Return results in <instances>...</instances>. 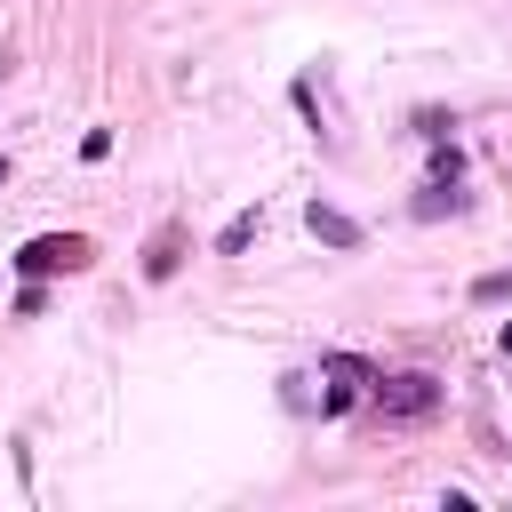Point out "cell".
<instances>
[{"instance_id":"cell-1","label":"cell","mask_w":512,"mask_h":512,"mask_svg":"<svg viewBox=\"0 0 512 512\" xmlns=\"http://www.w3.org/2000/svg\"><path fill=\"white\" fill-rule=\"evenodd\" d=\"M368 408H376L384 424H424V416L440 408V376H424V368L376 376V384H368Z\"/></svg>"},{"instance_id":"cell-2","label":"cell","mask_w":512,"mask_h":512,"mask_svg":"<svg viewBox=\"0 0 512 512\" xmlns=\"http://www.w3.org/2000/svg\"><path fill=\"white\" fill-rule=\"evenodd\" d=\"M88 264H96L88 232H32V240L16 248V272H24V280H48V272H88Z\"/></svg>"},{"instance_id":"cell-3","label":"cell","mask_w":512,"mask_h":512,"mask_svg":"<svg viewBox=\"0 0 512 512\" xmlns=\"http://www.w3.org/2000/svg\"><path fill=\"white\" fill-rule=\"evenodd\" d=\"M320 376H328V392H320V408H328V416H344V408L376 384V368H368L360 352H328V360H320Z\"/></svg>"},{"instance_id":"cell-4","label":"cell","mask_w":512,"mask_h":512,"mask_svg":"<svg viewBox=\"0 0 512 512\" xmlns=\"http://www.w3.org/2000/svg\"><path fill=\"white\" fill-rule=\"evenodd\" d=\"M176 264H184V224L168 216V224L144 240V280H176Z\"/></svg>"},{"instance_id":"cell-5","label":"cell","mask_w":512,"mask_h":512,"mask_svg":"<svg viewBox=\"0 0 512 512\" xmlns=\"http://www.w3.org/2000/svg\"><path fill=\"white\" fill-rule=\"evenodd\" d=\"M304 224H312V240H328V248H360V224H352L344 208H328V200H312Z\"/></svg>"},{"instance_id":"cell-6","label":"cell","mask_w":512,"mask_h":512,"mask_svg":"<svg viewBox=\"0 0 512 512\" xmlns=\"http://www.w3.org/2000/svg\"><path fill=\"white\" fill-rule=\"evenodd\" d=\"M248 240H256V208H240V216H232V224L216 232V248H224V256H240Z\"/></svg>"},{"instance_id":"cell-7","label":"cell","mask_w":512,"mask_h":512,"mask_svg":"<svg viewBox=\"0 0 512 512\" xmlns=\"http://www.w3.org/2000/svg\"><path fill=\"white\" fill-rule=\"evenodd\" d=\"M504 296H512V272H480L472 280V304H504Z\"/></svg>"},{"instance_id":"cell-8","label":"cell","mask_w":512,"mask_h":512,"mask_svg":"<svg viewBox=\"0 0 512 512\" xmlns=\"http://www.w3.org/2000/svg\"><path fill=\"white\" fill-rule=\"evenodd\" d=\"M496 352H512V320H504V328H496Z\"/></svg>"},{"instance_id":"cell-9","label":"cell","mask_w":512,"mask_h":512,"mask_svg":"<svg viewBox=\"0 0 512 512\" xmlns=\"http://www.w3.org/2000/svg\"><path fill=\"white\" fill-rule=\"evenodd\" d=\"M0 184H8V160H0Z\"/></svg>"}]
</instances>
